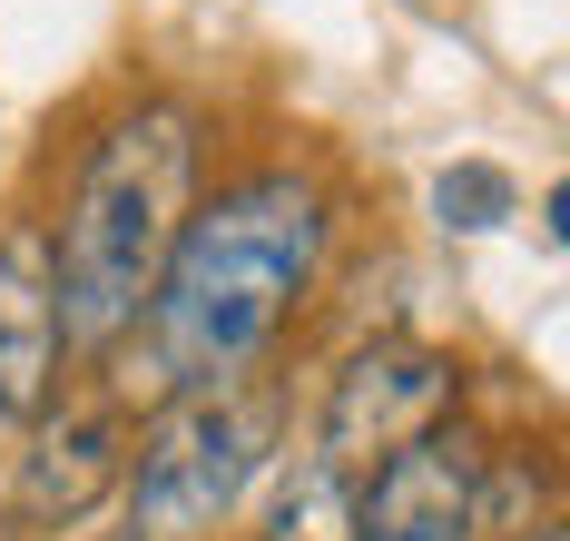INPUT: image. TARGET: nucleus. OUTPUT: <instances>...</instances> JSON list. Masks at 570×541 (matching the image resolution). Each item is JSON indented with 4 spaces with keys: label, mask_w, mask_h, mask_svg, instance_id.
I'll return each mask as SVG.
<instances>
[{
    "label": "nucleus",
    "mask_w": 570,
    "mask_h": 541,
    "mask_svg": "<svg viewBox=\"0 0 570 541\" xmlns=\"http://www.w3.org/2000/svg\"><path fill=\"white\" fill-rule=\"evenodd\" d=\"M453 404H462V364L443 355V345L374 335V345L335 374L325 423H315V453H325V463H344V473H364V463H384L394 443L433 433V423H453Z\"/></svg>",
    "instance_id": "4"
},
{
    "label": "nucleus",
    "mask_w": 570,
    "mask_h": 541,
    "mask_svg": "<svg viewBox=\"0 0 570 541\" xmlns=\"http://www.w3.org/2000/svg\"><path fill=\"white\" fill-rule=\"evenodd\" d=\"M325 246H335V197L305 168H246L217 197H197L148 305H138V325H128L148 374H128L118 404L148 394V414H158L177 394L246 384V364H266V345L315 296Z\"/></svg>",
    "instance_id": "1"
},
{
    "label": "nucleus",
    "mask_w": 570,
    "mask_h": 541,
    "mask_svg": "<svg viewBox=\"0 0 570 541\" xmlns=\"http://www.w3.org/2000/svg\"><path fill=\"white\" fill-rule=\"evenodd\" d=\"M128 453H138V423H128L118 394H89V404L59 394L50 414L20 433L10 522H20V532H69V522H89L118 482H128Z\"/></svg>",
    "instance_id": "5"
},
{
    "label": "nucleus",
    "mask_w": 570,
    "mask_h": 541,
    "mask_svg": "<svg viewBox=\"0 0 570 541\" xmlns=\"http://www.w3.org/2000/svg\"><path fill=\"white\" fill-rule=\"evenodd\" d=\"M541 541H561V532H541Z\"/></svg>",
    "instance_id": "9"
},
{
    "label": "nucleus",
    "mask_w": 570,
    "mask_h": 541,
    "mask_svg": "<svg viewBox=\"0 0 570 541\" xmlns=\"http://www.w3.org/2000/svg\"><path fill=\"white\" fill-rule=\"evenodd\" d=\"M482 433L472 423H433L394 443L384 463L354 473V541H472L482 532Z\"/></svg>",
    "instance_id": "6"
},
{
    "label": "nucleus",
    "mask_w": 570,
    "mask_h": 541,
    "mask_svg": "<svg viewBox=\"0 0 570 541\" xmlns=\"http://www.w3.org/2000/svg\"><path fill=\"white\" fill-rule=\"evenodd\" d=\"M256 541H354V473H344V463H325V453L285 463L276 492H266Z\"/></svg>",
    "instance_id": "8"
},
{
    "label": "nucleus",
    "mask_w": 570,
    "mask_h": 541,
    "mask_svg": "<svg viewBox=\"0 0 570 541\" xmlns=\"http://www.w3.org/2000/svg\"><path fill=\"white\" fill-rule=\"evenodd\" d=\"M59 364H69V325H59L50 227L10 217L0 227V433H30L59 404Z\"/></svg>",
    "instance_id": "7"
},
{
    "label": "nucleus",
    "mask_w": 570,
    "mask_h": 541,
    "mask_svg": "<svg viewBox=\"0 0 570 541\" xmlns=\"http://www.w3.org/2000/svg\"><path fill=\"white\" fill-rule=\"evenodd\" d=\"M276 453V414L256 394H177L148 414L138 453H128V541H217L236 502L256 492Z\"/></svg>",
    "instance_id": "3"
},
{
    "label": "nucleus",
    "mask_w": 570,
    "mask_h": 541,
    "mask_svg": "<svg viewBox=\"0 0 570 541\" xmlns=\"http://www.w3.org/2000/svg\"><path fill=\"white\" fill-rule=\"evenodd\" d=\"M197 207V109L187 99H128L69 168V207H59V325L79 355H118L138 305L168 266L177 227Z\"/></svg>",
    "instance_id": "2"
}]
</instances>
